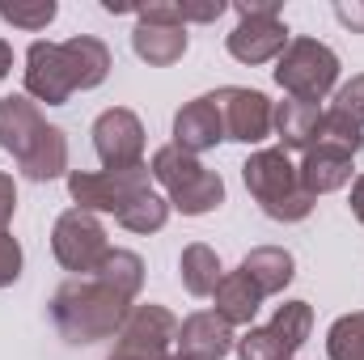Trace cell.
Masks as SVG:
<instances>
[{
	"mask_svg": "<svg viewBox=\"0 0 364 360\" xmlns=\"http://www.w3.org/2000/svg\"><path fill=\"white\" fill-rule=\"evenodd\" d=\"M0 149L17 162V170L34 182L68 174V140L55 123L38 115L26 93L0 97Z\"/></svg>",
	"mask_w": 364,
	"mask_h": 360,
	"instance_id": "cell-1",
	"label": "cell"
},
{
	"mask_svg": "<svg viewBox=\"0 0 364 360\" xmlns=\"http://www.w3.org/2000/svg\"><path fill=\"white\" fill-rule=\"evenodd\" d=\"M127 314H132V301L102 275H73L51 297L55 331L68 344H97V339L119 335Z\"/></svg>",
	"mask_w": 364,
	"mask_h": 360,
	"instance_id": "cell-2",
	"label": "cell"
},
{
	"mask_svg": "<svg viewBox=\"0 0 364 360\" xmlns=\"http://www.w3.org/2000/svg\"><path fill=\"white\" fill-rule=\"evenodd\" d=\"M242 179H246V191L255 195V203L272 221L296 225V221H305L314 212V195L301 186L296 166L288 162L284 149H259V153H250V162L242 166Z\"/></svg>",
	"mask_w": 364,
	"mask_h": 360,
	"instance_id": "cell-3",
	"label": "cell"
},
{
	"mask_svg": "<svg viewBox=\"0 0 364 360\" xmlns=\"http://www.w3.org/2000/svg\"><path fill=\"white\" fill-rule=\"evenodd\" d=\"M149 174L166 186V203L178 208L182 216H203V212L225 203V179L216 170H208L199 157L174 149V144L153 153Z\"/></svg>",
	"mask_w": 364,
	"mask_h": 360,
	"instance_id": "cell-4",
	"label": "cell"
},
{
	"mask_svg": "<svg viewBox=\"0 0 364 360\" xmlns=\"http://www.w3.org/2000/svg\"><path fill=\"white\" fill-rule=\"evenodd\" d=\"M275 81L296 102H322L339 81V55L318 38H288L284 55L275 60Z\"/></svg>",
	"mask_w": 364,
	"mask_h": 360,
	"instance_id": "cell-5",
	"label": "cell"
},
{
	"mask_svg": "<svg viewBox=\"0 0 364 360\" xmlns=\"http://www.w3.org/2000/svg\"><path fill=\"white\" fill-rule=\"evenodd\" d=\"M153 186H149V166H136V170H73L68 174V195H73V203L77 208H85V212H110L114 221L140 199V195H149Z\"/></svg>",
	"mask_w": 364,
	"mask_h": 360,
	"instance_id": "cell-6",
	"label": "cell"
},
{
	"mask_svg": "<svg viewBox=\"0 0 364 360\" xmlns=\"http://www.w3.org/2000/svg\"><path fill=\"white\" fill-rule=\"evenodd\" d=\"M288 47V26L279 17L275 0H242L237 4V30L229 34V55L242 64H267L279 60Z\"/></svg>",
	"mask_w": 364,
	"mask_h": 360,
	"instance_id": "cell-7",
	"label": "cell"
},
{
	"mask_svg": "<svg viewBox=\"0 0 364 360\" xmlns=\"http://www.w3.org/2000/svg\"><path fill=\"white\" fill-rule=\"evenodd\" d=\"M51 250L60 259V268L73 271V275H93L102 268V259L110 255V242H106V229L102 221L85 212V208H68L55 229H51Z\"/></svg>",
	"mask_w": 364,
	"mask_h": 360,
	"instance_id": "cell-8",
	"label": "cell"
},
{
	"mask_svg": "<svg viewBox=\"0 0 364 360\" xmlns=\"http://www.w3.org/2000/svg\"><path fill=\"white\" fill-rule=\"evenodd\" d=\"M178 339V318L166 309V305H132L123 331H119V344L106 360H174L170 348Z\"/></svg>",
	"mask_w": 364,
	"mask_h": 360,
	"instance_id": "cell-9",
	"label": "cell"
},
{
	"mask_svg": "<svg viewBox=\"0 0 364 360\" xmlns=\"http://www.w3.org/2000/svg\"><path fill=\"white\" fill-rule=\"evenodd\" d=\"M93 149L106 170H136L144 166V123L127 106H110L93 119Z\"/></svg>",
	"mask_w": 364,
	"mask_h": 360,
	"instance_id": "cell-10",
	"label": "cell"
},
{
	"mask_svg": "<svg viewBox=\"0 0 364 360\" xmlns=\"http://www.w3.org/2000/svg\"><path fill=\"white\" fill-rule=\"evenodd\" d=\"M212 97H216L220 119H225V140L259 144V140H267V136H272L275 106L267 102V93L242 90V85H225V90H216Z\"/></svg>",
	"mask_w": 364,
	"mask_h": 360,
	"instance_id": "cell-11",
	"label": "cell"
},
{
	"mask_svg": "<svg viewBox=\"0 0 364 360\" xmlns=\"http://www.w3.org/2000/svg\"><path fill=\"white\" fill-rule=\"evenodd\" d=\"M77 93L73 85V73H68V60H64V43H30L26 51V97H38L47 106H64L68 97Z\"/></svg>",
	"mask_w": 364,
	"mask_h": 360,
	"instance_id": "cell-12",
	"label": "cell"
},
{
	"mask_svg": "<svg viewBox=\"0 0 364 360\" xmlns=\"http://www.w3.org/2000/svg\"><path fill=\"white\" fill-rule=\"evenodd\" d=\"M233 327L216 314V309H199L191 318H182L178 339H174V360H225L233 352Z\"/></svg>",
	"mask_w": 364,
	"mask_h": 360,
	"instance_id": "cell-13",
	"label": "cell"
},
{
	"mask_svg": "<svg viewBox=\"0 0 364 360\" xmlns=\"http://www.w3.org/2000/svg\"><path fill=\"white\" fill-rule=\"evenodd\" d=\"M220 140H225V119H220V106H216L212 93L186 102L178 115H174V149L199 157V153L216 149Z\"/></svg>",
	"mask_w": 364,
	"mask_h": 360,
	"instance_id": "cell-14",
	"label": "cell"
},
{
	"mask_svg": "<svg viewBox=\"0 0 364 360\" xmlns=\"http://www.w3.org/2000/svg\"><path fill=\"white\" fill-rule=\"evenodd\" d=\"M352 170H356V157H352L348 149L318 140L314 149H305V157H301V166H296V179H301V186L318 199V195H331V191L348 186V182H352Z\"/></svg>",
	"mask_w": 364,
	"mask_h": 360,
	"instance_id": "cell-15",
	"label": "cell"
},
{
	"mask_svg": "<svg viewBox=\"0 0 364 360\" xmlns=\"http://www.w3.org/2000/svg\"><path fill=\"white\" fill-rule=\"evenodd\" d=\"M275 132H279L284 153L288 149H296V153L314 149L318 136H322V110H318V102H296V97L279 102L275 106Z\"/></svg>",
	"mask_w": 364,
	"mask_h": 360,
	"instance_id": "cell-16",
	"label": "cell"
},
{
	"mask_svg": "<svg viewBox=\"0 0 364 360\" xmlns=\"http://www.w3.org/2000/svg\"><path fill=\"white\" fill-rule=\"evenodd\" d=\"M132 51L153 64V68H170L186 55V30L178 26H161V21H136L132 30Z\"/></svg>",
	"mask_w": 364,
	"mask_h": 360,
	"instance_id": "cell-17",
	"label": "cell"
},
{
	"mask_svg": "<svg viewBox=\"0 0 364 360\" xmlns=\"http://www.w3.org/2000/svg\"><path fill=\"white\" fill-rule=\"evenodd\" d=\"M216 314L229 322V327H250L259 305H263V292L250 284V275L237 268V271H225V280L216 284Z\"/></svg>",
	"mask_w": 364,
	"mask_h": 360,
	"instance_id": "cell-18",
	"label": "cell"
},
{
	"mask_svg": "<svg viewBox=\"0 0 364 360\" xmlns=\"http://www.w3.org/2000/svg\"><path fill=\"white\" fill-rule=\"evenodd\" d=\"M64 60H68V73H73V85L77 90H97L106 77H110V47L93 34H77L64 43Z\"/></svg>",
	"mask_w": 364,
	"mask_h": 360,
	"instance_id": "cell-19",
	"label": "cell"
},
{
	"mask_svg": "<svg viewBox=\"0 0 364 360\" xmlns=\"http://www.w3.org/2000/svg\"><path fill=\"white\" fill-rule=\"evenodd\" d=\"M242 271L250 275V284H255L263 297H275V292H284V288L292 284L296 263H292V255H288L284 246H255V250L242 259Z\"/></svg>",
	"mask_w": 364,
	"mask_h": 360,
	"instance_id": "cell-20",
	"label": "cell"
},
{
	"mask_svg": "<svg viewBox=\"0 0 364 360\" xmlns=\"http://www.w3.org/2000/svg\"><path fill=\"white\" fill-rule=\"evenodd\" d=\"M178 275H182V288H186L191 297H212L216 284L225 280V268H220V259H216L212 246L191 242L178 259Z\"/></svg>",
	"mask_w": 364,
	"mask_h": 360,
	"instance_id": "cell-21",
	"label": "cell"
},
{
	"mask_svg": "<svg viewBox=\"0 0 364 360\" xmlns=\"http://www.w3.org/2000/svg\"><path fill=\"white\" fill-rule=\"evenodd\" d=\"M267 327H272L275 339L284 344V352H288V356H296V352H301V344H305V339H309V331H314V309H309V301H284Z\"/></svg>",
	"mask_w": 364,
	"mask_h": 360,
	"instance_id": "cell-22",
	"label": "cell"
},
{
	"mask_svg": "<svg viewBox=\"0 0 364 360\" xmlns=\"http://www.w3.org/2000/svg\"><path fill=\"white\" fill-rule=\"evenodd\" d=\"M93 275H102V280L114 284L127 301H136L140 288H144V259H140L136 250H114V246H110V255L102 259V268L93 271Z\"/></svg>",
	"mask_w": 364,
	"mask_h": 360,
	"instance_id": "cell-23",
	"label": "cell"
},
{
	"mask_svg": "<svg viewBox=\"0 0 364 360\" xmlns=\"http://www.w3.org/2000/svg\"><path fill=\"white\" fill-rule=\"evenodd\" d=\"M326 356L331 360H364V314H343L326 331Z\"/></svg>",
	"mask_w": 364,
	"mask_h": 360,
	"instance_id": "cell-24",
	"label": "cell"
},
{
	"mask_svg": "<svg viewBox=\"0 0 364 360\" xmlns=\"http://www.w3.org/2000/svg\"><path fill=\"white\" fill-rule=\"evenodd\" d=\"M166 221H170V203L161 199V195H140L123 216H119V225L123 229H132V233H157V229H166Z\"/></svg>",
	"mask_w": 364,
	"mask_h": 360,
	"instance_id": "cell-25",
	"label": "cell"
},
{
	"mask_svg": "<svg viewBox=\"0 0 364 360\" xmlns=\"http://www.w3.org/2000/svg\"><path fill=\"white\" fill-rule=\"evenodd\" d=\"M60 4L55 0H38V4H0V17L17 30H47L55 21Z\"/></svg>",
	"mask_w": 364,
	"mask_h": 360,
	"instance_id": "cell-26",
	"label": "cell"
},
{
	"mask_svg": "<svg viewBox=\"0 0 364 360\" xmlns=\"http://www.w3.org/2000/svg\"><path fill=\"white\" fill-rule=\"evenodd\" d=\"M233 348H237L242 360H292L288 352H284V344L272 335V327H250Z\"/></svg>",
	"mask_w": 364,
	"mask_h": 360,
	"instance_id": "cell-27",
	"label": "cell"
},
{
	"mask_svg": "<svg viewBox=\"0 0 364 360\" xmlns=\"http://www.w3.org/2000/svg\"><path fill=\"white\" fill-rule=\"evenodd\" d=\"M318 140H326V144H339V149H348L352 157L364 149V127L356 123H348L343 115H335V110H322V136Z\"/></svg>",
	"mask_w": 364,
	"mask_h": 360,
	"instance_id": "cell-28",
	"label": "cell"
},
{
	"mask_svg": "<svg viewBox=\"0 0 364 360\" xmlns=\"http://www.w3.org/2000/svg\"><path fill=\"white\" fill-rule=\"evenodd\" d=\"M335 115H343L348 123H356V127H364V73L360 77H352L348 85H339L335 90V106H331Z\"/></svg>",
	"mask_w": 364,
	"mask_h": 360,
	"instance_id": "cell-29",
	"label": "cell"
},
{
	"mask_svg": "<svg viewBox=\"0 0 364 360\" xmlns=\"http://www.w3.org/2000/svg\"><path fill=\"white\" fill-rule=\"evenodd\" d=\"M17 275H21V246L9 229H0V288L17 284Z\"/></svg>",
	"mask_w": 364,
	"mask_h": 360,
	"instance_id": "cell-30",
	"label": "cell"
},
{
	"mask_svg": "<svg viewBox=\"0 0 364 360\" xmlns=\"http://www.w3.org/2000/svg\"><path fill=\"white\" fill-rule=\"evenodd\" d=\"M335 17L343 26H352V34H364V0H339L335 4Z\"/></svg>",
	"mask_w": 364,
	"mask_h": 360,
	"instance_id": "cell-31",
	"label": "cell"
},
{
	"mask_svg": "<svg viewBox=\"0 0 364 360\" xmlns=\"http://www.w3.org/2000/svg\"><path fill=\"white\" fill-rule=\"evenodd\" d=\"M13 212H17V186L9 174H0V229L13 221Z\"/></svg>",
	"mask_w": 364,
	"mask_h": 360,
	"instance_id": "cell-32",
	"label": "cell"
},
{
	"mask_svg": "<svg viewBox=\"0 0 364 360\" xmlns=\"http://www.w3.org/2000/svg\"><path fill=\"white\" fill-rule=\"evenodd\" d=\"M352 212H356V221L364 225V174L352 182Z\"/></svg>",
	"mask_w": 364,
	"mask_h": 360,
	"instance_id": "cell-33",
	"label": "cell"
},
{
	"mask_svg": "<svg viewBox=\"0 0 364 360\" xmlns=\"http://www.w3.org/2000/svg\"><path fill=\"white\" fill-rule=\"evenodd\" d=\"M9 68H13V47H9V43L0 38V81L9 77Z\"/></svg>",
	"mask_w": 364,
	"mask_h": 360,
	"instance_id": "cell-34",
	"label": "cell"
}]
</instances>
